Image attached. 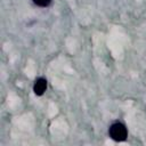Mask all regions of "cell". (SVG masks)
I'll list each match as a JSON object with an SVG mask.
<instances>
[{"instance_id":"cell-1","label":"cell","mask_w":146,"mask_h":146,"mask_svg":"<svg viewBox=\"0 0 146 146\" xmlns=\"http://www.w3.org/2000/svg\"><path fill=\"white\" fill-rule=\"evenodd\" d=\"M108 135L110 137L115 140V141H123L127 139V136H128V131H127V128L123 123L121 122H115L113 123L110 129H108Z\"/></svg>"},{"instance_id":"cell-2","label":"cell","mask_w":146,"mask_h":146,"mask_svg":"<svg viewBox=\"0 0 146 146\" xmlns=\"http://www.w3.org/2000/svg\"><path fill=\"white\" fill-rule=\"evenodd\" d=\"M47 89V80L44 78H38L35 80V83H34V87H33V90H34V94L38 95V96H41L44 94Z\"/></svg>"},{"instance_id":"cell-3","label":"cell","mask_w":146,"mask_h":146,"mask_svg":"<svg viewBox=\"0 0 146 146\" xmlns=\"http://www.w3.org/2000/svg\"><path fill=\"white\" fill-rule=\"evenodd\" d=\"M33 2L39 7H47L50 5L51 0H33Z\"/></svg>"}]
</instances>
